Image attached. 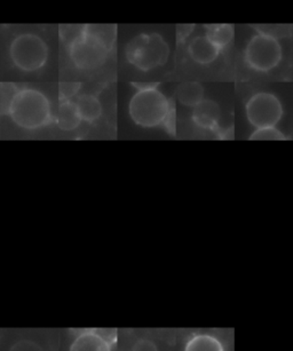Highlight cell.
<instances>
[{"label": "cell", "instance_id": "1", "mask_svg": "<svg viewBox=\"0 0 293 351\" xmlns=\"http://www.w3.org/2000/svg\"><path fill=\"white\" fill-rule=\"evenodd\" d=\"M0 114H8L19 128L34 131L56 121L45 94L15 84L0 86Z\"/></svg>", "mask_w": 293, "mask_h": 351}, {"label": "cell", "instance_id": "2", "mask_svg": "<svg viewBox=\"0 0 293 351\" xmlns=\"http://www.w3.org/2000/svg\"><path fill=\"white\" fill-rule=\"evenodd\" d=\"M68 38V54L73 66L80 71H93L107 61L116 40V27L82 25Z\"/></svg>", "mask_w": 293, "mask_h": 351}, {"label": "cell", "instance_id": "3", "mask_svg": "<svg viewBox=\"0 0 293 351\" xmlns=\"http://www.w3.org/2000/svg\"><path fill=\"white\" fill-rule=\"evenodd\" d=\"M169 56V45L159 34L137 36L126 46L128 62L142 71L164 66Z\"/></svg>", "mask_w": 293, "mask_h": 351}, {"label": "cell", "instance_id": "4", "mask_svg": "<svg viewBox=\"0 0 293 351\" xmlns=\"http://www.w3.org/2000/svg\"><path fill=\"white\" fill-rule=\"evenodd\" d=\"M49 46L39 36L22 34L12 40L10 58L19 70L35 73L42 69L49 60Z\"/></svg>", "mask_w": 293, "mask_h": 351}, {"label": "cell", "instance_id": "5", "mask_svg": "<svg viewBox=\"0 0 293 351\" xmlns=\"http://www.w3.org/2000/svg\"><path fill=\"white\" fill-rule=\"evenodd\" d=\"M169 101L159 90H138L130 102V116L142 128H155L163 124L169 111Z\"/></svg>", "mask_w": 293, "mask_h": 351}, {"label": "cell", "instance_id": "6", "mask_svg": "<svg viewBox=\"0 0 293 351\" xmlns=\"http://www.w3.org/2000/svg\"><path fill=\"white\" fill-rule=\"evenodd\" d=\"M245 60L252 69L269 71L282 60V49L279 40L269 36L257 35L248 42Z\"/></svg>", "mask_w": 293, "mask_h": 351}, {"label": "cell", "instance_id": "7", "mask_svg": "<svg viewBox=\"0 0 293 351\" xmlns=\"http://www.w3.org/2000/svg\"><path fill=\"white\" fill-rule=\"evenodd\" d=\"M246 116L250 124L258 130L275 128L283 116L282 104L272 94H255L246 104Z\"/></svg>", "mask_w": 293, "mask_h": 351}, {"label": "cell", "instance_id": "8", "mask_svg": "<svg viewBox=\"0 0 293 351\" xmlns=\"http://www.w3.org/2000/svg\"><path fill=\"white\" fill-rule=\"evenodd\" d=\"M220 108L214 101L203 100L194 108V121L197 126L204 130L215 131L220 121Z\"/></svg>", "mask_w": 293, "mask_h": 351}, {"label": "cell", "instance_id": "9", "mask_svg": "<svg viewBox=\"0 0 293 351\" xmlns=\"http://www.w3.org/2000/svg\"><path fill=\"white\" fill-rule=\"evenodd\" d=\"M69 351H111V344L95 330H83L70 346Z\"/></svg>", "mask_w": 293, "mask_h": 351}, {"label": "cell", "instance_id": "10", "mask_svg": "<svg viewBox=\"0 0 293 351\" xmlns=\"http://www.w3.org/2000/svg\"><path fill=\"white\" fill-rule=\"evenodd\" d=\"M189 56L195 62L209 64L213 62L219 56V49L207 39V36H200L191 40L189 44Z\"/></svg>", "mask_w": 293, "mask_h": 351}, {"label": "cell", "instance_id": "11", "mask_svg": "<svg viewBox=\"0 0 293 351\" xmlns=\"http://www.w3.org/2000/svg\"><path fill=\"white\" fill-rule=\"evenodd\" d=\"M56 123L60 130L65 132L73 131L80 126L82 118L75 101H60L58 114H56Z\"/></svg>", "mask_w": 293, "mask_h": 351}, {"label": "cell", "instance_id": "12", "mask_svg": "<svg viewBox=\"0 0 293 351\" xmlns=\"http://www.w3.org/2000/svg\"><path fill=\"white\" fill-rule=\"evenodd\" d=\"M75 104H76L82 121L94 123L102 114L101 102L97 97H94L92 94L80 95V97H77Z\"/></svg>", "mask_w": 293, "mask_h": 351}, {"label": "cell", "instance_id": "13", "mask_svg": "<svg viewBox=\"0 0 293 351\" xmlns=\"http://www.w3.org/2000/svg\"><path fill=\"white\" fill-rule=\"evenodd\" d=\"M207 37L219 51L231 44L234 38V27L231 25H205Z\"/></svg>", "mask_w": 293, "mask_h": 351}, {"label": "cell", "instance_id": "14", "mask_svg": "<svg viewBox=\"0 0 293 351\" xmlns=\"http://www.w3.org/2000/svg\"><path fill=\"white\" fill-rule=\"evenodd\" d=\"M203 86L198 83H183L176 90V97L180 104L186 107H196L197 104L203 101Z\"/></svg>", "mask_w": 293, "mask_h": 351}, {"label": "cell", "instance_id": "15", "mask_svg": "<svg viewBox=\"0 0 293 351\" xmlns=\"http://www.w3.org/2000/svg\"><path fill=\"white\" fill-rule=\"evenodd\" d=\"M185 351H224L217 337L210 334H197L187 342Z\"/></svg>", "mask_w": 293, "mask_h": 351}, {"label": "cell", "instance_id": "16", "mask_svg": "<svg viewBox=\"0 0 293 351\" xmlns=\"http://www.w3.org/2000/svg\"><path fill=\"white\" fill-rule=\"evenodd\" d=\"M250 140H286V136L276 128H267L257 130Z\"/></svg>", "mask_w": 293, "mask_h": 351}, {"label": "cell", "instance_id": "17", "mask_svg": "<svg viewBox=\"0 0 293 351\" xmlns=\"http://www.w3.org/2000/svg\"><path fill=\"white\" fill-rule=\"evenodd\" d=\"M80 83H61L59 86L60 101L71 100L80 92Z\"/></svg>", "mask_w": 293, "mask_h": 351}, {"label": "cell", "instance_id": "18", "mask_svg": "<svg viewBox=\"0 0 293 351\" xmlns=\"http://www.w3.org/2000/svg\"><path fill=\"white\" fill-rule=\"evenodd\" d=\"M176 106H174V102L171 100L169 101V111H167V114H166L165 119L163 121L162 125L167 131V133H171L173 135L176 134Z\"/></svg>", "mask_w": 293, "mask_h": 351}, {"label": "cell", "instance_id": "19", "mask_svg": "<svg viewBox=\"0 0 293 351\" xmlns=\"http://www.w3.org/2000/svg\"><path fill=\"white\" fill-rule=\"evenodd\" d=\"M10 351H44L38 343L32 340H20L12 346Z\"/></svg>", "mask_w": 293, "mask_h": 351}, {"label": "cell", "instance_id": "20", "mask_svg": "<svg viewBox=\"0 0 293 351\" xmlns=\"http://www.w3.org/2000/svg\"><path fill=\"white\" fill-rule=\"evenodd\" d=\"M194 28H195L194 25H176V42H185L189 37L190 34L193 32Z\"/></svg>", "mask_w": 293, "mask_h": 351}, {"label": "cell", "instance_id": "21", "mask_svg": "<svg viewBox=\"0 0 293 351\" xmlns=\"http://www.w3.org/2000/svg\"><path fill=\"white\" fill-rule=\"evenodd\" d=\"M132 351H159V349L152 341L140 339L135 342L134 346L132 348Z\"/></svg>", "mask_w": 293, "mask_h": 351}, {"label": "cell", "instance_id": "22", "mask_svg": "<svg viewBox=\"0 0 293 351\" xmlns=\"http://www.w3.org/2000/svg\"><path fill=\"white\" fill-rule=\"evenodd\" d=\"M95 332H97L101 337H104V340L109 342L111 346L116 343V340H117V330H110V328H97Z\"/></svg>", "mask_w": 293, "mask_h": 351}, {"label": "cell", "instance_id": "23", "mask_svg": "<svg viewBox=\"0 0 293 351\" xmlns=\"http://www.w3.org/2000/svg\"><path fill=\"white\" fill-rule=\"evenodd\" d=\"M138 90H157L159 83H132Z\"/></svg>", "mask_w": 293, "mask_h": 351}]
</instances>
